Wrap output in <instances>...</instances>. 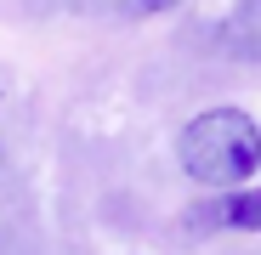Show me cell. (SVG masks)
<instances>
[{"label":"cell","mask_w":261,"mask_h":255,"mask_svg":"<svg viewBox=\"0 0 261 255\" xmlns=\"http://www.w3.org/2000/svg\"><path fill=\"white\" fill-rule=\"evenodd\" d=\"M176 159L204 187H239L261 170V131L244 108H210L182 125Z\"/></svg>","instance_id":"6da1fadb"},{"label":"cell","mask_w":261,"mask_h":255,"mask_svg":"<svg viewBox=\"0 0 261 255\" xmlns=\"http://www.w3.org/2000/svg\"><path fill=\"white\" fill-rule=\"evenodd\" d=\"M199 227H239V233H255V227H261V193L210 199V204L199 210Z\"/></svg>","instance_id":"3957f363"},{"label":"cell","mask_w":261,"mask_h":255,"mask_svg":"<svg viewBox=\"0 0 261 255\" xmlns=\"http://www.w3.org/2000/svg\"><path fill=\"white\" fill-rule=\"evenodd\" d=\"M222 46H227V57L261 68V0H239V6L227 12V23H222Z\"/></svg>","instance_id":"7a4b0ae2"},{"label":"cell","mask_w":261,"mask_h":255,"mask_svg":"<svg viewBox=\"0 0 261 255\" xmlns=\"http://www.w3.org/2000/svg\"><path fill=\"white\" fill-rule=\"evenodd\" d=\"M114 6H119L125 17H159V12H170V6H182V0H114Z\"/></svg>","instance_id":"277c9868"}]
</instances>
